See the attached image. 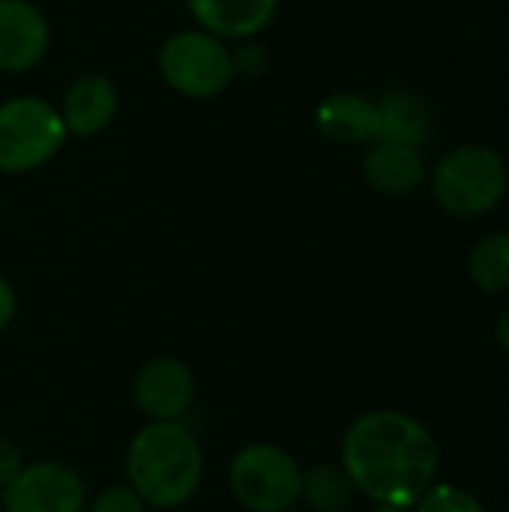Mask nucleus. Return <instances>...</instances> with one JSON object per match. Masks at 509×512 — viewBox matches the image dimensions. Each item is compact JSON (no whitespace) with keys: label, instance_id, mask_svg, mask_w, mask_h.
I'll use <instances>...</instances> for the list:
<instances>
[{"label":"nucleus","instance_id":"nucleus-1","mask_svg":"<svg viewBox=\"0 0 509 512\" xmlns=\"http://www.w3.org/2000/svg\"><path fill=\"white\" fill-rule=\"evenodd\" d=\"M441 450L432 432L402 411H369L342 441V468L375 504L414 507L438 477Z\"/></svg>","mask_w":509,"mask_h":512},{"label":"nucleus","instance_id":"nucleus-2","mask_svg":"<svg viewBox=\"0 0 509 512\" xmlns=\"http://www.w3.org/2000/svg\"><path fill=\"white\" fill-rule=\"evenodd\" d=\"M129 486L153 510H177L204 480V453L183 423H147L126 453Z\"/></svg>","mask_w":509,"mask_h":512},{"label":"nucleus","instance_id":"nucleus-3","mask_svg":"<svg viewBox=\"0 0 509 512\" xmlns=\"http://www.w3.org/2000/svg\"><path fill=\"white\" fill-rule=\"evenodd\" d=\"M156 69L168 90L195 102L222 96L237 78L231 42L201 27L177 30L162 39L156 51Z\"/></svg>","mask_w":509,"mask_h":512},{"label":"nucleus","instance_id":"nucleus-4","mask_svg":"<svg viewBox=\"0 0 509 512\" xmlns=\"http://www.w3.org/2000/svg\"><path fill=\"white\" fill-rule=\"evenodd\" d=\"M509 186V168L504 156L486 144H465L441 156L432 171L435 201L462 219L483 216L495 210Z\"/></svg>","mask_w":509,"mask_h":512},{"label":"nucleus","instance_id":"nucleus-5","mask_svg":"<svg viewBox=\"0 0 509 512\" xmlns=\"http://www.w3.org/2000/svg\"><path fill=\"white\" fill-rule=\"evenodd\" d=\"M69 132L57 105L42 96H12L0 102V174H30L45 168Z\"/></svg>","mask_w":509,"mask_h":512},{"label":"nucleus","instance_id":"nucleus-6","mask_svg":"<svg viewBox=\"0 0 509 512\" xmlns=\"http://www.w3.org/2000/svg\"><path fill=\"white\" fill-rule=\"evenodd\" d=\"M228 483L249 512H291L300 501L303 471L288 450L258 441L231 459Z\"/></svg>","mask_w":509,"mask_h":512},{"label":"nucleus","instance_id":"nucleus-7","mask_svg":"<svg viewBox=\"0 0 509 512\" xmlns=\"http://www.w3.org/2000/svg\"><path fill=\"white\" fill-rule=\"evenodd\" d=\"M6 512H84L87 489L75 468L63 462H33L3 489Z\"/></svg>","mask_w":509,"mask_h":512},{"label":"nucleus","instance_id":"nucleus-8","mask_svg":"<svg viewBox=\"0 0 509 512\" xmlns=\"http://www.w3.org/2000/svg\"><path fill=\"white\" fill-rule=\"evenodd\" d=\"M195 375L177 357H156L147 360L132 384V396L141 414L150 423H180L195 405Z\"/></svg>","mask_w":509,"mask_h":512},{"label":"nucleus","instance_id":"nucleus-9","mask_svg":"<svg viewBox=\"0 0 509 512\" xmlns=\"http://www.w3.org/2000/svg\"><path fill=\"white\" fill-rule=\"evenodd\" d=\"M51 51V21L33 0H0V72L24 75Z\"/></svg>","mask_w":509,"mask_h":512},{"label":"nucleus","instance_id":"nucleus-10","mask_svg":"<svg viewBox=\"0 0 509 512\" xmlns=\"http://www.w3.org/2000/svg\"><path fill=\"white\" fill-rule=\"evenodd\" d=\"M60 117H63V126L69 132V138H93L99 132H105L117 114H120V90L117 84L102 75V72H84L78 75L60 105H57Z\"/></svg>","mask_w":509,"mask_h":512},{"label":"nucleus","instance_id":"nucleus-11","mask_svg":"<svg viewBox=\"0 0 509 512\" xmlns=\"http://www.w3.org/2000/svg\"><path fill=\"white\" fill-rule=\"evenodd\" d=\"M279 3L282 0H186V9L195 27L225 42H246L276 21Z\"/></svg>","mask_w":509,"mask_h":512},{"label":"nucleus","instance_id":"nucleus-12","mask_svg":"<svg viewBox=\"0 0 509 512\" xmlns=\"http://www.w3.org/2000/svg\"><path fill=\"white\" fill-rule=\"evenodd\" d=\"M315 126L336 144H369L378 135V108L360 93L339 90L318 102Z\"/></svg>","mask_w":509,"mask_h":512},{"label":"nucleus","instance_id":"nucleus-13","mask_svg":"<svg viewBox=\"0 0 509 512\" xmlns=\"http://www.w3.org/2000/svg\"><path fill=\"white\" fill-rule=\"evenodd\" d=\"M363 177L381 195H408L423 186L426 162L417 147L375 141L363 159Z\"/></svg>","mask_w":509,"mask_h":512},{"label":"nucleus","instance_id":"nucleus-14","mask_svg":"<svg viewBox=\"0 0 509 512\" xmlns=\"http://www.w3.org/2000/svg\"><path fill=\"white\" fill-rule=\"evenodd\" d=\"M378 135L375 141L384 144H405L417 147L432 135V111L429 105L411 90H390L378 102Z\"/></svg>","mask_w":509,"mask_h":512},{"label":"nucleus","instance_id":"nucleus-15","mask_svg":"<svg viewBox=\"0 0 509 512\" xmlns=\"http://www.w3.org/2000/svg\"><path fill=\"white\" fill-rule=\"evenodd\" d=\"M354 495H357V489L342 465L324 462L303 474L300 498L315 512H345L351 507Z\"/></svg>","mask_w":509,"mask_h":512},{"label":"nucleus","instance_id":"nucleus-16","mask_svg":"<svg viewBox=\"0 0 509 512\" xmlns=\"http://www.w3.org/2000/svg\"><path fill=\"white\" fill-rule=\"evenodd\" d=\"M471 282L486 294L509 291V231L483 237L468 255Z\"/></svg>","mask_w":509,"mask_h":512},{"label":"nucleus","instance_id":"nucleus-17","mask_svg":"<svg viewBox=\"0 0 509 512\" xmlns=\"http://www.w3.org/2000/svg\"><path fill=\"white\" fill-rule=\"evenodd\" d=\"M414 512H486V507L465 489L450 483H435L417 504Z\"/></svg>","mask_w":509,"mask_h":512},{"label":"nucleus","instance_id":"nucleus-18","mask_svg":"<svg viewBox=\"0 0 509 512\" xmlns=\"http://www.w3.org/2000/svg\"><path fill=\"white\" fill-rule=\"evenodd\" d=\"M150 507L141 501V495L132 489V486H108L102 489L93 504L90 512H147Z\"/></svg>","mask_w":509,"mask_h":512},{"label":"nucleus","instance_id":"nucleus-19","mask_svg":"<svg viewBox=\"0 0 509 512\" xmlns=\"http://www.w3.org/2000/svg\"><path fill=\"white\" fill-rule=\"evenodd\" d=\"M240 48H234V66H237V75H258L267 69V54L258 42L246 39V42H237Z\"/></svg>","mask_w":509,"mask_h":512},{"label":"nucleus","instance_id":"nucleus-20","mask_svg":"<svg viewBox=\"0 0 509 512\" xmlns=\"http://www.w3.org/2000/svg\"><path fill=\"white\" fill-rule=\"evenodd\" d=\"M21 468H24V462H21L18 447L9 438H0V492L21 474Z\"/></svg>","mask_w":509,"mask_h":512},{"label":"nucleus","instance_id":"nucleus-21","mask_svg":"<svg viewBox=\"0 0 509 512\" xmlns=\"http://www.w3.org/2000/svg\"><path fill=\"white\" fill-rule=\"evenodd\" d=\"M12 318H15V288L0 273V333L12 324Z\"/></svg>","mask_w":509,"mask_h":512},{"label":"nucleus","instance_id":"nucleus-22","mask_svg":"<svg viewBox=\"0 0 509 512\" xmlns=\"http://www.w3.org/2000/svg\"><path fill=\"white\" fill-rule=\"evenodd\" d=\"M495 336H498V345L504 348L509 354V309L501 315V321H498V330H495Z\"/></svg>","mask_w":509,"mask_h":512},{"label":"nucleus","instance_id":"nucleus-23","mask_svg":"<svg viewBox=\"0 0 509 512\" xmlns=\"http://www.w3.org/2000/svg\"><path fill=\"white\" fill-rule=\"evenodd\" d=\"M372 512H414V507H396V504H378Z\"/></svg>","mask_w":509,"mask_h":512},{"label":"nucleus","instance_id":"nucleus-24","mask_svg":"<svg viewBox=\"0 0 509 512\" xmlns=\"http://www.w3.org/2000/svg\"><path fill=\"white\" fill-rule=\"evenodd\" d=\"M0 216H3V195H0Z\"/></svg>","mask_w":509,"mask_h":512},{"label":"nucleus","instance_id":"nucleus-25","mask_svg":"<svg viewBox=\"0 0 509 512\" xmlns=\"http://www.w3.org/2000/svg\"><path fill=\"white\" fill-rule=\"evenodd\" d=\"M507 168H509V162H507Z\"/></svg>","mask_w":509,"mask_h":512},{"label":"nucleus","instance_id":"nucleus-26","mask_svg":"<svg viewBox=\"0 0 509 512\" xmlns=\"http://www.w3.org/2000/svg\"><path fill=\"white\" fill-rule=\"evenodd\" d=\"M0 507H3V504H0Z\"/></svg>","mask_w":509,"mask_h":512}]
</instances>
